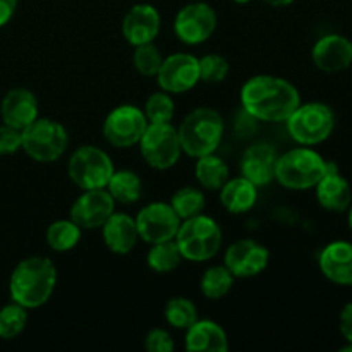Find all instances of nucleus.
Wrapping results in <instances>:
<instances>
[{
    "label": "nucleus",
    "mask_w": 352,
    "mask_h": 352,
    "mask_svg": "<svg viewBox=\"0 0 352 352\" xmlns=\"http://www.w3.org/2000/svg\"><path fill=\"white\" fill-rule=\"evenodd\" d=\"M148 124L150 122L141 109L129 103L119 105L103 122V138L116 148H131L140 143Z\"/></svg>",
    "instance_id": "9d476101"
},
{
    "label": "nucleus",
    "mask_w": 352,
    "mask_h": 352,
    "mask_svg": "<svg viewBox=\"0 0 352 352\" xmlns=\"http://www.w3.org/2000/svg\"><path fill=\"white\" fill-rule=\"evenodd\" d=\"M347 210H349V215H347V222H349V227L352 230V203H351V206Z\"/></svg>",
    "instance_id": "a19ab883"
},
{
    "label": "nucleus",
    "mask_w": 352,
    "mask_h": 352,
    "mask_svg": "<svg viewBox=\"0 0 352 352\" xmlns=\"http://www.w3.org/2000/svg\"><path fill=\"white\" fill-rule=\"evenodd\" d=\"M69 134L60 122L52 119H40L21 131V150L38 164L57 162L65 153Z\"/></svg>",
    "instance_id": "423d86ee"
},
{
    "label": "nucleus",
    "mask_w": 352,
    "mask_h": 352,
    "mask_svg": "<svg viewBox=\"0 0 352 352\" xmlns=\"http://www.w3.org/2000/svg\"><path fill=\"white\" fill-rule=\"evenodd\" d=\"M316 189V199L329 212H346L352 203V189L349 181L340 175L333 162H327L323 177L320 179Z\"/></svg>",
    "instance_id": "a211bd4d"
},
{
    "label": "nucleus",
    "mask_w": 352,
    "mask_h": 352,
    "mask_svg": "<svg viewBox=\"0 0 352 352\" xmlns=\"http://www.w3.org/2000/svg\"><path fill=\"white\" fill-rule=\"evenodd\" d=\"M184 260L179 251L175 239L162 241V243L151 244L150 251H148V267L157 274H170V272L177 270L181 261Z\"/></svg>",
    "instance_id": "cd10ccee"
},
{
    "label": "nucleus",
    "mask_w": 352,
    "mask_h": 352,
    "mask_svg": "<svg viewBox=\"0 0 352 352\" xmlns=\"http://www.w3.org/2000/svg\"><path fill=\"white\" fill-rule=\"evenodd\" d=\"M136 227L140 239L155 244L162 241L175 239L182 220L170 206V203L155 201L140 210L136 215Z\"/></svg>",
    "instance_id": "f8f14e48"
},
{
    "label": "nucleus",
    "mask_w": 352,
    "mask_h": 352,
    "mask_svg": "<svg viewBox=\"0 0 352 352\" xmlns=\"http://www.w3.org/2000/svg\"><path fill=\"white\" fill-rule=\"evenodd\" d=\"M170 206L181 220H188L191 217L201 215L206 206V198L201 189L186 186L174 192L170 199Z\"/></svg>",
    "instance_id": "c756f323"
},
{
    "label": "nucleus",
    "mask_w": 352,
    "mask_h": 352,
    "mask_svg": "<svg viewBox=\"0 0 352 352\" xmlns=\"http://www.w3.org/2000/svg\"><path fill=\"white\" fill-rule=\"evenodd\" d=\"M17 9V0H0V28L12 19Z\"/></svg>",
    "instance_id": "58836bf2"
},
{
    "label": "nucleus",
    "mask_w": 352,
    "mask_h": 352,
    "mask_svg": "<svg viewBox=\"0 0 352 352\" xmlns=\"http://www.w3.org/2000/svg\"><path fill=\"white\" fill-rule=\"evenodd\" d=\"M82 229L78 223L69 220H55L48 226L45 239L50 250L57 251V253H65V251L74 250L81 241Z\"/></svg>",
    "instance_id": "bb28decb"
},
{
    "label": "nucleus",
    "mask_w": 352,
    "mask_h": 352,
    "mask_svg": "<svg viewBox=\"0 0 352 352\" xmlns=\"http://www.w3.org/2000/svg\"><path fill=\"white\" fill-rule=\"evenodd\" d=\"M184 347L191 352H227L229 339L219 323L198 318L186 330Z\"/></svg>",
    "instance_id": "5701e85b"
},
{
    "label": "nucleus",
    "mask_w": 352,
    "mask_h": 352,
    "mask_svg": "<svg viewBox=\"0 0 352 352\" xmlns=\"http://www.w3.org/2000/svg\"><path fill=\"white\" fill-rule=\"evenodd\" d=\"M278 153L267 143H256L244 151L241 158V175L253 182L258 188L275 181V165Z\"/></svg>",
    "instance_id": "6ab92c4d"
},
{
    "label": "nucleus",
    "mask_w": 352,
    "mask_h": 352,
    "mask_svg": "<svg viewBox=\"0 0 352 352\" xmlns=\"http://www.w3.org/2000/svg\"><path fill=\"white\" fill-rule=\"evenodd\" d=\"M138 144L143 160L157 170L174 167L182 155L179 133L172 122L148 124Z\"/></svg>",
    "instance_id": "1a4fd4ad"
},
{
    "label": "nucleus",
    "mask_w": 352,
    "mask_h": 352,
    "mask_svg": "<svg viewBox=\"0 0 352 352\" xmlns=\"http://www.w3.org/2000/svg\"><path fill=\"white\" fill-rule=\"evenodd\" d=\"M318 265L327 280L342 287L352 285V244L347 241H333L323 248Z\"/></svg>",
    "instance_id": "aec40b11"
},
{
    "label": "nucleus",
    "mask_w": 352,
    "mask_h": 352,
    "mask_svg": "<svg viewBox=\"0 0 352 352\" xmlns=\"http://www.w3.org/2000/svg\"><path fill=\"white\" fill-rule=\"evenodd\" d=\"M299 103L298 88L277 76H253L241 88L243 109L248 116L263 122H285Z\"/></svg>",
    "instance_id": "f257e3e1"
},
{
    "label": "nucleus",
    "mask_w": 352,
    "mask_h": 352,
    "mask_svg": "<svg viewBox=\"0 0 352 352\" xmlns=\"http://www.w3.org/2000/svg\"><path fill=\"white\" fill-rule=\"evenodd\" d=\"M175 344L170 333L164 329H153L144 337V349L150 352H172Z\"/></svg>",
    "instance_id": "c9c22d12"
},
{
    "label": "nucleus",
    "mask_w": 352,
    "mask_h": 352,
    "mask_svg": "<svg viewBox=\"0 0 352 352\" xmlns=\"http://www.w3.org/2000/svg\"><path fill=\"white\" fill-rule=\"evenodd\" d=\"M234 2H236V3H248L250 0H234Z\"/></svg>",
    "instance_id": "79ce46f5"
},
{
    "label": "nucleus",
    "mask_w": 352,
    "mask_h": 352,
    "mask_svg": "<svg viewBox=\"0 0 352 352\" xmlns=\"http://www.w3.org/2000/svg\"><path fill=\"white\" fill-rule=\"evenodd\" d=\"M102 236L105 246L116 254L131 253L140 239L136 220L127 213L117 212H113L102 226Z\"/></svg>",
    "instance_id": "4be33fe9"
},
{
    "label": "nucleus",
    "mask_w": 352,
    "mask_h": 352,
    "mask_svg": "<svg viewBox=\"0 0 352 352\" xmlns=\"http://www.w3.org/2000/svg\"><path fill=\"white\" fill-rule=\"evenodd\" d=\"M270 261V253L254 239H239L230 244L223 256V265L236 278H251L260 275Z\"/></svg>",
    "instance_id": "2eb2a0df"
},
{
    "label": "nucleus",
    "mask_w": 352,
    "mask_h": 352,
    "mask_svg": "<svg viewBox=\"0 0 352 352\" xmlns=\"http://www.w3.org/2000/svg\"><path fill=\"white\" fill-rule=\"evenodd\" d=\"M195 175L198 184L208 191H219L230 179L229 165L222 158L217 157L215 153L196 158Z\"/></svg>",
    "instance_id": "a878e982"
},
{
    "label": "nucleus",
    "mask_w": 352,
    "mask_h": 352,
    "mask_svg": "<svg viewBox=\"0 0 352 352\" xmlns=\"http://www.w3.org/2000/svg\"><path fill=\"white\" fill-rule=\"evenodd\" d=\"M144 116H146L148 122L150 124H165L172 122L175 113L174 100H172L170 93L167 91H157L153 95L148 96L146 103L143 109Z\"/></svg>",
    "instance_id": "473e14b6"
},
{
    "label": "nucleus",
    "mask_w": 352,
    "mask_h": 352,
    "mask_svg": "<svg viewBox=\"0 0 352 352\" xmlns=\"http://www.w3.org/2000/svg\"><path fill=\"white\" fill-rule=\"evenodd\" d=\"M219 192L222 206L229 213H234V215L250 212L258 201V186H254L253 182L248 181L243 175L229 179L219 189Z\"/></svg>",
    "instance_id": "b1692460"
},
{
    "label": "nucleus",
    "mask_w": 352,
    "mask_h": 352,
    "mask_svg": "<svg viewBox=\"0 0 352 352\" xmlns=\"http://www.w3.org/2000/svg\"><path fill=\"white\" fill-rule=\"evenodd\" d=\"M226 131L222 116L215 109L199 107L189 112L177 127L182 153L191 158L215 153Z\"/></svg>",
    "instance_id": "7ed1b4c3"
},
{
    "label": "nucleus",
    "mask_w": 352,
    "mask_h": 352,
    "mask_svg": "<svg viewBox=\"0 0 352 352\" xmlns=\"http://www.w3.org/2000/svg\"><path fill=\"white\" fill-rule=\"evenodd\" d=\"M113 162L105 150L91 144L79 146L67 162V174L79 189H103L112 177Z\"/></svg>",
    "instance_id": "6e6552de"
},
{
    "label": "nucleus",
    "mask_w": 352,
    "mask_h": 352,
    "mask_svg": "<svg viewBox=\"0 0 352 352\" xmlns=\"http://www.w3.org/2000/svg\"><path fill=\"white\" fill-rule=\"evenodd\" d=\"M57 285V268L45 256H30L19 261L10 274L9 292L14 302L26 309L43 306Z\"/></svg>",
    "instance_id": "f03ea898"
},
{
    "label": "nucleus",
    "mask_w": 352,
    "mask_h": 352,
    "mask_svg": "<svg viewBox=\"0 0 352 352\" xmlns=\"http://www.w3.org/2000/svg\"><path fill=\"white\" fill-rule=\"evenodd\" d=\"M223 234L219 223L206 215H196L188 220H182L177 234H175V243L182 258L195 263L212 260L222 248Z\"/></svg>",
    "instance_id": "39448f33"
},
{
    "label": "nucleus",
    "mask_w": 352,
    "mask_h": 352,
    "mask_svg": "<svg viewBox=\"0 0 352 352\" xmlns=\"http://www.w3.org/2000/svg\"><path fill=\"white\" fill-rule=\"evenodd\" d=\"M162 28L160 12L150 3H136L127 10L122 21V34L133 47L151 43Z\"/></svg>",
    "instance_id": "dca6fc26"
},
{
    "label": "nucleus",
    "mask_w": 352,
    "mask_h": 352,
    "mask_svg": "<svg viewBox=\"0 0 352 352\" xmlns=\"http://www.w3.org/2000/svg\"><path fill=\"white\" fill-rule=\"evenodd\" d=\"M38 112H40L38 98L26 88L10 89L0 103V116L3 124H9L19 131L34 122L38 119Z\"/></svg>",
    "instance_id": "412c9836"
},
{
    "label": "nucleus",
    "mask_w": 352,
    "mask_h": 352,
    "mask_svg": "<svg viewBox=\"0 0 352 352\" xmlns=\"http://www.w3.org/2000/svg\"><path fill=\"white\" fill-rule=\"evenodd\" d=\"M261 2L268 3V6H272V7H287V6H291L294 0H261Z\"/></svg>",
    "instance_id": "ea45409f"
},
{
    "label": "nucleus",
    "mask_w": 352,
    "mask_h": 352,
    "mask_svg": "<svg viewBox=\"0 0 352 352\" xmlns=\"http://www.w3.org/2000/svg\"><path fill=\"white\" fill-rule=\"evenodd\" d=\"M217 23V12L210 3L191 2L175 16V36L186 45H201L215 33Z\"/></svg>",
    "instance_id": "9b49d317"
},
{
    "label": "nucleus",
    "mask_w": 352,
    "mask_h": 352,
    "mask_svg": "<svg viewBox=\"0 0 352 352\" xmlns=\"http://www.w3.org/2000/svg\"><path fill=\"white\" fill-rule=\"evenodd\" d=\"M155 78L160 89L170 95H181L199 82V62L191 54H172L164 58Z\"/></svg>",
    "instance_id": "ddd939ff"
},
{
    "label": "nucleus",
    "mask_w": 352,
    "mask_h": 352,
    "mask_svg": "<svg viewBox=\"0 0 352 352\" xmlns=\"http://www.w3.org/2000/svg\"><path fill=\"white\" fill-rule=\"evenodd\" d=\"M116 212V201L103 189H86L71 206V220L82 230L102 229L109 217Z\"/></svg>",
    "instance_id": "4468645a"
},
{
    "label": "nucleus",
    "mask_w": 352,
    "mask_h": 352,
    "mask_svg": "<svg viewBox=\"0 0 352 352\" xmlns=\"http://www.w3.org/2000/svg\"><path fill=\"white\" fill-rule=\"evenodd\" d=\"M327 168V160L313 148L299 146L278 155L275 181L291 191H308L318 184Z\"/></svg>",
    "instance_id": "20e7f679"
},
{
    "label": "nucleus",
    "mask_w": 352,
    "mask_h": 352,
    "mask_svg": "<svg viewBox=\"0 0 352 352\" xmlns=\"http://www.w3.org/2000/svg\"><path fill=\"white\" fill-rule=\"evenodd\" d=\"M164 315L172 329L188 330L198 320V309H196L195 302L179 296V298L168 299Z\"/></svg>",
    "instance_id": "7c9ffc66"
},
{
    "label": "nucleus",
    "mask_w": 352,
    "mask_h": 352,
    "mask_svg": "<svg viewBox=\"0 0 352 352\" xmlns=\"http://www.w3.org/2000/svg\"><path fill=\"white\" fill-rule=\"evenodd\" d=\"M311 58L323 72L346 71L352 64V41L342 34H325L313 47Z\"/></svg>",
    "instance_id": "f3484780"
},
{
    "label": "nucleus",
    "mask_w": 352,
    "mask_h": 352,
    "mask_svg": "<svg viewBox=\"0 0 352 352\" xmlns=\"http://www.w3.org/2000/svg\"><path fill=\"white\" fill-rule=\"evenodd\" d=\"M105 189L116 203L133 205V203L140 201L143 196V181L134 170L122 168V170H113Z\"/></svg>",
    "instance_id": "393cba45"
},
{
    "label": "nucleus",
    "mask_w": 352,
    "mask_h": 352,
    "mask_svg": "<svg viewBox=\"0 0 352 352\" xmlns=\"http://www.w3.org/2000/svg\"><path fill=\"white\" fill-rule=\"evenodd\" d=\"M234 278L236 277L230 274L226 265H217V267H210L203 274L199 289H201L205 298L212 299V301H219V299L226 298L229 294L234 285Z\"/></svg>",
    "instance_id": "c85d7f7f"
},
{
    "label": "nucleus",
    "mask_w": 352,
    "mask_h": 352,
    "mask_svg": "<svg viewBox=\"0 0 352 352\" xmlns=\"http://www.w3.org/2000/svg\"><path fill=\"white\" fill-rule=\"evenodd\" d=\"M164 58L165 57L162 55L160 48L151 41V43L138 45L133 55V64L141 76L155 78L158 74V71H160V65L164 62Z\"/></svg>",
    "instance_id": "72a5a7b5"
},
{
    "label": "nucleus",
    "mask_w": 352,
    "mask_h": 352,
    "mask_svg": "<svg viewBox=\"0 0 352 352\" xmlns=\"http://www.w3.org/2000/svg\"><path fill=\"white\" fill-rule=\"evenodd\" d=\"M339 329L344 339H346L349 344H352V301L347 302V305L342 308V311H340Z\"/></svg>",
    "instance_id": "4c0bfd02"
},
{
    "label": "nucleus",
    "mask_w": 352,
    "mask_h": 352,
    "mask_svg": "<svg viewBox=\"0 0 352 352\" xmlns=\"http://www.w3.org/2000/svg\"><path fill=\"white\" fill-rule=\"evenodd\" d=\"M21 150V131L9 124L0 126V155H12Z\"/></svg>",
    "instance_id": "e433bc0d"
},
{
    "label": "nucleus",
    "mask_w": 352,
    "mask_h": 352,
    "mask_svg": "<svg viewBox=\"0 0 352 352\" xmlns=\"http://www.w3.org/2000/svg\"><path fill=\"white\" fill-rule=\"evenodd\" d=\"M292 140L302 146H315L330 138L336 127V113L327 103H299L285 120Z\"/></svg>",
    "instance_id": "0eeeda50"
},
{
    "label": "nucleus",
    "mask_w": 352,
    "mask_h": 352,
    "mask_svg": "<svg viewBox=\"0 0 352 352\" xmlns=\"http://www.w3.org/2000/svg\"><path fill=\"white\" fill-rule=\"evenodd\" d=\"M198 62H199V81L215 85V82H222L223 79L229 76L230 65L223 55L206 54L203 55L201 58H198Z\"/></svg>",
    "instance_id": "f704fd0d"
},
{
    "label": "nucleus",
    "mask_w": 352,
    "mask_h": 352,
    "mask_svg": "<svg viewBox=\"0 0 352 352\" xmlns=\"http://www.w3.org/2000/svg\"><path fill=\"white\" fill-rule=\"evenodd\" d=\"M28 325V309L17 302L0 308V339L12 340L24 332Z\"/></svg>",
    "instance_id": "2f4dec72"
}]
</instances>
